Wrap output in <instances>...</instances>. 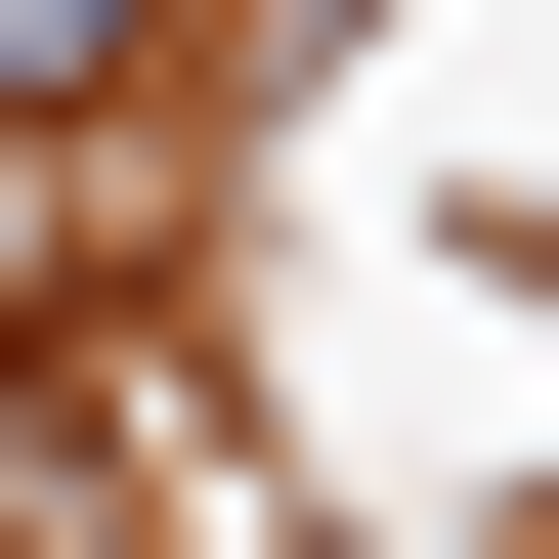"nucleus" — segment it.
<instances>
[{"label":"nucleus","mask_w":559,"mask_h":559,"mask_svg":"<svg viewBox=\"0 0 559 559\" xmlns=\"http://www.w3.org/2000/svg\"><path fill=\"white\" fill-rule=\"evenodd\" d=\"M130 44H173V0H0V86H130Z\"/></svg>","instance_id":"obj_1"}]
</instances>
